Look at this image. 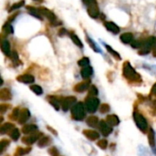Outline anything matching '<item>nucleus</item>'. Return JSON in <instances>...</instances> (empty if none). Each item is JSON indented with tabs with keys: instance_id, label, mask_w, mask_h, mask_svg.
<instances>
[{
	"instance_id": "obj_1",
	"label": "nucleus",
	"mask_w": 156,
	"mask_h": 156,
	"mask_svg": "<svg viewBox=\"0 0 156 156\" xmlns=\"http://www.w3.org/2000/svg\"><path fill=\"white\" fill-rule=\"evenodd\" d=\"M122 74L131 82H141L142 78L140 74L136 72V70L132 67L131 63L129 61H126L122 65Z\"/></svg>"
},
{
	"instance_id": "obj_2",
	"label": "nucleus",
	"mask_w": 156,
	"mask_h": 156,
	"mask_svg": "<svg viewBox=\"0 0 156 156\" xmlns=\"http://www.w3.org/2000/svg\"><path fill=\"white\" fill-rule=\"evenodd\" d=\"M86 108L85 104L82 102H77L72 108H71V117L75 121H82L86 116Z\"/></svg>"
},
{
	"instance_id": "obj_3",
	"label": "nucleus",
	"mask_w": 156,
	"mask_h": 156,
	"mask_svg": "<svg viewBox=\"0 0 156 156\" xmlns=\"http://www.w3.org/2000/svg\"><path fill=\"white\" fill-rule=\"evenodd\" d=\"M133 120L135 122V124L137 125V127L139 128V130L142 133H146L149 131L150 128H149V125H148L146 119L144 118V116L141 112H139L136 110L133 112Z\"/></svg>"
},
{
	"instance_id": "obj_4",
	"label": "nucleus",
	"mask_w": 156,
	"mask_h": 156,
	"mask_svg": "<svg viewBox=\"0 0 156 156\" xmlns=\"http://www.w3.org/2000/svg\"><path fill=\"white\" fill-rule=\"evenodd\" d=\"M84 104H85L86 110L89 112L93 113L98 110V108L100 106V100L98 98L94 97V96H89V97L86 98Z\"/></svg>"
},
{
	"instance_id": "obj_5",
	"label": "nucleus",
	"mask_w": 156,
	"mask_h": 156,
	"mask_svg": "<svg viewBox=\"0 0 156 156\" xmlns=\"http://www.w3.org/2000/svg\"><path fill=\"white\" fill-rule=\"evenodd\" d=\"M156 44V37H148L145 41H144V45L141 48V49L138 51L140 55H146L150 52L151 48L154 47Z\"/></svg>"
},
{
	"instance_id": "obj_6",
	"label": "nucleus",
	"mask_w": 156,
	"mask_h": 156,
	"mask_svg": "<svg viewBox=\"0 0 156 156\" xmlns=\"http://www.w3.org/2000/svg\"><path fill=\"white\" fill-rule=\"evenodd\" d=\"M76 98L73 96H69L61 99V108L64 112H68L69 109H71L77 102Z\"/></svg>"
},
{
	"instance_id": "obj_7",
	"label": "nucleus",
	"mask_w": 156,
	"mask_h": 156,
	"mask_svg": "<svg viewBox=\"0 0 156 156\" xmlns=\"http://www.w3.org/2000/svg\"><path fill=\"white\" fill-rule=\"evenodd\" d=\"M41 137H42V133L39 132H36L32 134H28L22 137V143H24L27 145H31L35 144L37 141H38Z\"/></svg>"
},
{
	"instance_id": "obj_8",
	"label": "nucleus",
	"mask_w": 156,
	"mask_h": 156,
	"mask_svg": "<svg viewBox=\"0 0 156 156\" xmlns=\"http://www.w3.org/2000/svg\"><path fill=\"white\" fill-rule=\"evenodd\" d=\"M99 129L100 132L103 136H108L112 133V126L106 122V121H101L99 123Z\"/></svg>"
},
{
	"instance_id": "obj_9",
	"label": "nucleus",
	"mask_w": 156,
	"mask_h": 156,
	"mask_svg": "<svg viewBox=\"0 0 156 156\" xmlns=\"http://www.w3.org/2000/svg\"><path fill=\"white\" fill-rule=\"evenodd\" d=\"M38 10H39L40 14H41L42 16H44L45 17H47L51 23L57 22V17H56L55 14H54L52 11H50L49 9H48V8H46V7L40 6V7H38Z\"/></svg>"
},
{
	"instance_id": "obj_10",
	"label": "nucleus",
	"mask_w": 156,
	"mask_h": 156,
	"mask_svg": "<svg viewBox=\"0 0 156 156\" xmlns=\"http://www.w3.org/2000/svg\"><path fill=\"white\" fill-rule=\"evenodd\" d=\"M88 14L92 18H97L100 16V9L98 7L97 3L92 4L90 5H88Z\"/></svg>"
},
{
	"instance_id": "obj_11",
	"label": "nucleus",
	"mask_w": 156,
	"mask_h": 156,
	"mask_svg": "<svg viewBox=\"0 0 156 156\" xmlns=\"http://www.w3.org/2000/svg\"><path fill=\"white\" fill-rule=\"evenodd\" d=\"M30 118V112L28 111V109L27 108H24L20 111V113H19V117H18V123L19 124H23L25 123L28 119Z\"/></svg>"
},
{
	"instance_id": "obj_12",
	"label": "nucleus",
	"mask_w": 156,
	"mask_h": 156,
	"mask_svg": "<svg viewBox=\"0 0 156 156\" xmlns=\"http://www.w3.org/2000/svg\"><path fill=\"white\" fill-rule=\"evenodd\" d=\"M16 80L25 84H31L35 81V78L31 74H23L16 77Z\"/></svg>"
},
{
	"instance_id": "obj_13",
	"label": "nucleus",
	"mask_w": 156,
	"mask_h": 156,
	"mask_svg": "<svg viewBox=\"0 0 156 156\" xmlns=\"http://www.w3.org/2000/svg\"><path fill=\"white\" fill-rule=\"evenodd\" d=\"M47 100H48V101L54 107V109H55L56 111H58V110H59V107L61 106V99H59V98H58V97H56V96H51V95H49V96L47 97Z\"/></svg>"
},
{
	"instance_id": "obj_14",
	"label": "nucleus",
	"mask_w": 156,
	"mask_h": 156,
	"mask_svg": "<svg viewBox=\"0 0 156 156\" xmlns=\"http://www.w3.org/2000/svg\"><path fill=\"white\" fill-rule=\"evenodd\" d=\"M90 80H89L82 81V82H80L77 85H75L74 90L76 92H84L85 90H87L90 88Z\"/></svg>"
},
{
	"instance_id": "obj_15",
	"label": "nucleus",
	"mask_w": 156,
	"mask_h": 156,
	"mask_svg": "<svg viewBox=\"0 0 156 156\" xmlns=\"http://www.w3.org/2000/svg\"><path fill=\"white\" fill-rule=\"evenodd\" d=\"M148 140H149V144L150 146L153 150V152L156 155V144H155V135H154V132L152 128L149 129L148 131Z\"/></svg>"
},
{
	"instance_id": "obj_16",
	"label": "nucleus",
	"mask_w": 156,
	"mask_h": 156,
	"mask_svg": "<svg viewBox=\"0 0 156 156\" xmlns=\"http://www.w3.org/2000/svg\"><path fill=\"white\" fill-rule=\"evenodd\" d=\"M83 134L85 135L86 138H88L90 141H96V140H98L100 138L99 133H97L94 130H84Z\"/></svg>"
},
{
	"instance_id": "obj_17",
	"label": "nucleus",
	"mask_w": 156,
	"mask_h": 156,
	"mask_svg": "<svg viewBox=\"0 0 156 156\" xmlns=\"http://www.w3.org/2000/svg\"><path fill=\"white\" fill-rule=\"evenodd\" d=\"M36 132H37V126L35 124H27L22 128V133L26 135L32 134Z\"/></svg>"
},
{
	"instance_id": "obj_18",
	"label": "nucleus",
	"mask_w": 156,
	"mask_h": 156,
	"mask_svg": "<svg viewBox=\"0 0 156 156\" xmlns=\"http://www.w3.org/2000/svg\"><path fill=\"white\" fill-rule=\"evenodd\" d=\"M104 26H105V27L107 28L108 31H110V32H112L113 34H118L120 32V27L116 24H114L113 22H111V21L105 22Z\"/></svg>"
},
{
	"instance_id": "obj_19",
	"label": "nucleus",
	"mask_w": 156,
	"mask_h": 156,
	"mask_svg": "<svg viewBox=\"0 0 156 156\" xmlns=\"http://www.w3.org/2000/svg\"><path fill=\"white\" fill-rule=\"evenodd\" d=\"M106 122L111 125V126H117L120 123V119L117 115L111 114L106 117Z\"/></svg>"
},
{
	"instance_id": "obj_20",
	"label": "nucleus",
	"mask_w": 156,
	"mask_h": 156,
	"mask_svg": "<svg viewBox=\"0 0 156 156\" xmlns=\"http://www.w3.org/2000/svg\"><path fill=\"white\" fill-rule=\"evenodd\" d=\"M16 126L11 123V122H6L4 123L1 127H0V133L1 134H5V133H9L10 131H12Z\"/></svg>"
},
{
	"instance_id": "obj_21",
	"label": "nucleus",
	"mask_w": 156,
	"mask_h": 156,
	"mask_svg": "<svg viewBox=\"0 0 156 156\" xmlns=\"http://www.w3.org/2000/svg\"><path fill=\"white\" fill-rule=\"evenodd\" d=\"M81 77L83 79H89L92 74H93V69L90 67V66H86V67H83V69H81Z\"/></svg>"
},
{
	"instance_id": "obj_22",
	"label": "nucleus",
	"mask_w": 156,
	"mask_h": 156,
	"mask_svg": "<svg viewBox=\"0 0 156 156\" xmlns=\"http://www.w3.org/2000/svg\"><path fill=\"white\" fill-rule=\"evenodd\" d=\"M12 99V94H11V91L5 88V89H2L0 90V100L2 101H9Z\"/></svg>"
},
{
	"instance_id": "obj_23",
	"label": "nucleus",
	"mask_w": 156,
	"mask_h": 156,
	"mask_svg": "<svg viewBox=\"0 0 156 156\" xmlns=\"http://www.w3.org/2000/svg\"><path fill=\"white\" fill-rule=\"evenodd\" d=\"M121 38V41L124 44H130L132 43L133 41V35L130 32H126V33H123L121 35L120 37Z\"/></svg>"
},
{
	"instance_id": "obj_24",
	"label": "nucleus",
	"mask_w": 156,
	"mask_h": 156,
	"mask_svg": "<svg viewBox=\"0 0 156 156\" xmlns=\"http://www.w3.org/2000/svg\"><path fill=\"white\" fill-rule=\"evenodd\" d=\"M1 49H2V52L5 56H7V57H9L11 52H12L10 50V44H9V42L7 40H3L2 41V43H1Z\"/></svg>"
},
{
	"instance_id": "obj_25",
	"label": "nucleus",
	"mask_w": 156,
	"mask_h": 156,
	"mask_svg": "<svg viewBox=\"0 0 156 156\" xmlns=\"http://www.w3.org/2000/svg\"><path fill=\"white\" fill-rule=\"evenodd\" d=\"M51 143V139L48 136H42L38 141H37V146L40 148H44L48 145H49Z\"/></svg>"
},
{
	"instance_id": "obj_26",
	"label": "nucleus",
	"mask_w": 156,
	"mask_h": 156,
	"mask_svg": "<svg viewBox=\"0 0 156 156\" xmlns=\"http://www.w3.org/2000/svg\"><path fill=\"white\" fill-rule=\"evenodd\" d=\"M31 152V148L30 147H27V148H23V147H17L16 150L14 153V156H24L27 154H29Z\"/></svg>"
},
{
	"instance_id": "obj_27",
	"label": "nucleus",
	"mask_w": 156,
	"mask_h": 156,
	"mask_svg": "<svg viewBox=\"0 0 156 156\" xmlns=\"http://www.w3.org/2000/svg\"><path fill=\"white\" fill-rule=\"evenodd\" d=\"M27 8V10H28V12H29L33 16H35V17H37V18H38V19H40V20L42 19V15L40 14L38 8H36V7L31 6V5H28Z\"/></svg>"
},
{
	"instance_id": "obj_28",
	"label": "nucleus",
	"mask_w": 156,
	"mask_h": 156,
	"mask_svg": "<svg viewBox=\"0 0 156 156\" xmlns=\"http://www.w3.org/2000/svg\"><path fill=\"white\" fill-rule=\"evenodd\" d=\"M87 124L89 125V126H90V127H96V126H98L99 125V123H100V121H99V119H98V117H96V116H90L88 119H87Z\"/></svg>"
},
{
	"instance_id": "obj_29",
	"label": "nucleus",
	"mask_w": 156,
	"mask_h": 156,
	"mask_svg": "<svg viewBox=\"0 0 156 156\" xmlns=\"http://www.w3.org/2000/svg\"><path fill=\"white\" fill-rule=\"evenodd\" d=\"M69 36H70V38H71V40L73 41V43L74 44H76L78 47H80V48H83V44H82V42L80 41V39L79 38V37L75 34V33H73V32H69Z\"/></svg>"
},
{
	"instance_id": "obj_30",
	"label": "nucleus",
	"mask_w": 156,
	"mask_h": 156,
	"mask_svg": "<svg viewBox=\"0 0 156 156\" xmlns=\"http://www.w3.org/2000/svg\"><path fill=\"white\" fill-rule=\"evenodd\" d=\"M86 39H87V41H88V43L90 44V48L94 50V51H96V52H98V53H101V48L98 47V45L89 37V36H87L86 37Z\"/></svg>"
},
{
	"instance_id": "obj_31",
	"label": "nucleus",
	"mask_w": 156,
	"mask_h": 156,
	"mask_svg": "<svg viewBox=\"0 0 156 156\" xmlns=\"http://www.w3.org/2000/svg\"><path fill=\"white\" fill-rule=\"evenodd\" d=\"M8 134H9L10 138H11L13 141H17V140L19 139V137H20V133H19L18 129H16V127H15L12 131H10Z\"/></svg>"
},
{
	"instance_id": "obj_32",
	"label": "nucleus",
	"mask_w": 156,
	"mask_h": 156,
	"mask_svg": "<svg viewBox=\"0 0 156 156\" xmlns=\"http://www.w3.org/2000/svg\"><path fill=\"white\" fill-rule=\"evenodd\" d=\"M104 46H105V48H107L108 52H109V53H111L114 58H116V59H118V60H121V59H122V58H121L120 54H119L117 51H115L112 47H110V46H109V45H107V44H104Z\"/></svg>"
},
{
	"instance_id": "obj_33",
	"label": "nucleus",
	"mask_w": 156,
	"mask_h": 156,
	"mask_svg": "<svg viewBox=\"0 0 156 156\" xmlns=\"http://www.w3.org/2000/svg\"><path fill=\"white\" fill-rule=\"evenodd\" d=\"M20 111H21V110H20L19 108H15V109L12 111V112L10 113V115H9V119H10L11 121H16V120H18Z\"/></svg>"
},
{
	"instance_id": "obj_34",
	"label": "nucleus",
	"mask_w": 156,
	"mask_h": 156,
	"mask_svg": "<svg viewBox=\"0 0 156 156\" xmlns=\"http://www.w3.org/2000/svg\"><path fill=\"white\" fill-rule=\"evenodd\" d=\"M10 144V141L7 139H2L0 141V154H3L6 147Z\"/></svg>"
},
{
	"instance_id": "obj_35",
	"label": "nucleus",
	"mask_w": 156,
	"mask_h": 156,
	"mask_svg": "<svg viewBox=\"0 0 156 156\" xmlns=\"http://www.w3.org/2000/svg\"><path fill=\"white\" fill-rule=\"evenodd\" d=\"M138 154H139V155L141 156L151 155V153L149 152V150H148L147 148H145L144 146H143V145H140V146L138 147Z\"/></svg>"
},
{
	"instance_id": "obj_36",
	"label": "nucleus",
	"mask_w": 156,
	"mask_h": 156,
	"mask_svg": "<svg viewBox=\"0 0 156 156\" xmlns=\"http://www.w3.org/2000/svg\"><path fill=\"white\" fill-rule=\"evenodd\" d=\"M30 90L37 95H41L43 93V90L40 86L38 85H31L30 86Z\"/></svg>"
},
{
	"instance_id": "obj_37",
	"label": "nucleus",
	"mask_w": 156,
	"mask_h": 156,
	"mask_svg": "<svg viewBox=\"0 0 156 156\" xmlns=\"http://www.w3.org/2000/svg\"><path fill=\"white\" fill-rule=\"evenodd\" d=\"M9 58L12 59V61H13L15 64H16V63L20 64V63H21V62L19 61L18 54H17V52H16V50H14V51H12V52H11V54H10V56H9Z\"/></svg>"
},
{
	"instance_id": "obj_38",
	"label": "nucleus",
	"mask_w": 156,
	"mask_h": 156,
	"mask_svg": "<svg viewBox=\"0 0 156 156\" xmlns=\"http://www.w3.org/2000/svg\"><path fill=\"white\" fill-rule=\"evenodd\" d=\"M24 5H25V0H21V1H19V2H17V3L11 5V7L9 8V12H12V11H14L16 9H18V8L22 7Z\"/></svg>"
},
{
	"instance_id": "obj_39",
	"label": "nucleus",
	"mask_w": 156,
	"mask_h": 156,
	"mask_svg": "<svg viewBox=\"0 0 156 156\" xmlns=\"http://www.w3.org/2000/svg\"><path fill=\"white\" fill-rule=\"evenodd\" d=\"M89 63H90V59L89 58L87 57H84L82 58H80L79 61H78V65L80 67H86V66H89Z\"/></svg>"
},
{
	"instance_id": "obj_40",
	"label": "nucleus",
	"mask_w": 156,
	"mask_h": 156,
	"mask_svg": "<svg viewBox=\"0 0 156 156\" xmlns=\"http://www.w3.org/2000/svg\"><path fill=\"white\" fill-rule=\"evenodd\" d=\"M98 93H99V91H98V89H97V87L96 86H94V85H91L90 88H89V95L90 96H97L98 95Z\"/></svg>"
},
{
	"instance_id": "obj_41",
	"label": "nucleus",
	"mask_w": 156,
	"mask_h": 156,
	"mask_svg": "<svg viewBox=\"0 0 156 156\" xmlns=\"http://www.w3.org/2000/svg\"><path fill=\"white\" fill-rule=\"evenodd\" d=\"M132 47L134 48H141L144 45V41L142 40H134V41H132Z\"/></svg>"
},
{
	"instance_id": "obj_42",
	"label": "nucleus",
	"mask_w": 156,
	"mask_h": 156,
	"mask_svg": "<svg viewBox=\"0 0 156 156\" xmlns=\"http://www.w3.org/2000/svg\"><path fill=\"white\" fill-rule=\"evenodd\" d=\"M97 145H98L101 149L105 150V149H107V147H108V142H107L106 140H100V141L97 143Z\"/></svg>"
},
{
	"instance_id": "obj_43",
	"label": "nucleus",
	"mask_w": 156,
	"mask_h": 156,
	"mask_svg": "<svg viewBox=\"0 0 156 156\" xmlns=\"http://www.w3.org/2000/svg\"><path fill=\"white\" fill-rule=\"evenodd\" d=\"M3 31H5L6 34L13 33V27H12V26H11L9 23H6V24L3 27Z\"/></svg>"
},
{
	"instance_id": "obj_44",
	"label": "nucleus",
	"mask_w": 156,
	"mask_h": 156,
	"mask_svg": "<svg viewBox=\"0 0 156 156\" xmlns=\"http://www.w3.org/2000/svg\"><path fill=\"white\" fill-rule=\"evenodd\" d=\"M100 111H101V113H107V112H110V105H109V104H106V103L102 104V105L101 106Z\"/></svg>"
},
{
	"instance_id": "obj_45",
	"label": "nucleus",
	"mask_w": 156,
	"mask_h": 156,
	"mask_svg": "<svg viewBox=\"0 0 156 156\" xmlns=\"http://www.w3.org/2000/svg\"><path fill=\"white\" fill-rule=\"evenodd\" d=\"M9 108H10V105L9 104H1L0 105V113L1 114H4Z\"/></svg>"
},
{
	"instance_id": "obj_46",
	"label": "nucleus",
	"mask_w": 156,
	"mask_h": 156,
	"mask_svg": "<svg viewBox=\"0 0 156 156\" xmlns=\"http://www.w3.org/2000/svg\"><path fill=\"white\" fill-rule=\"evenodd\" d=\"M48 154L51 156H59L58 151L57 150L56 147H51V148L48 150Z\"/></svg>"
},
{
	"instance_id": "obj_47",
	"label": "nucleus",
	"mask_w": 156,
	"mask_h": 156,
	"mask_svg": "<svg viewBox=\"0 0 156 156\" xmlns=\"http://www.w3.org/2000/svg\"><path fill=\"white\" fill-rule=\"evenodd\" d=\"M83 1V3L88 6V5H92V4H95V3H97V1L96 0H82Z\"/></svg>"
},
{
	"instance_id": "obj_48",
	"label": "nucleus",
	"mask_w": 156,
	"mask_h": 156,
	"mask_svg": "<svg viewBox=\"0 0 156 156\" xmlns=\"http://www.w3.org/2000/svg\"><path fill=\"white\" fill-rule=\"evenodd\" d=\"M151 95L155 96L156 97V83L155 84H154V86L152 87V90H151Z\"/></svg>"
},
{
	"instance_id": "obj_49",
	"label": "nucleus",
	"mask_w": 156,
	"mask_h": 156,
	"mask_svg": "<svg viewBox=\"0 0 156 156\" xmlns=\"http://www.w3.org/2000/svg\"><path fill=\"white\" fill-rule=\"evenodd\" d=\"M48 130H49V131H50L51 133H54L55 135H57V132H56L55 130H53V129H52L51 127H49V126H48Z\"/></svg>"
},
{
	"instance_id": "obj_50",
	"label": "nucleus",
	"mask_w": 156,
	"mask_h": 156,
	"mask_svg": "<svg viewBox=\"0 0 156 156\" xmlns=\"http://www.w3.org/2000/svg\"><path fill=\"white\" fill-rule=\"evenodd\" d=\"M153 56L156 58V46L154 48V49H153Z\"/></svg>"
},
{
	"instance_id": "obj_51",
	"label": "nucleus",
	"mask_w": 156,
	"mask_h": 156,
	"mask_svg": "<svg viewBox=\"0 0 156 156\" xmlns=\"http://www.w3.org/2000/svg\"><path fill=\"white\" fill-rule=\"evenodd\" d=\"M33 1H38V2H40V1H42V0H33Z\"/></svg>"
}]
</instances>
